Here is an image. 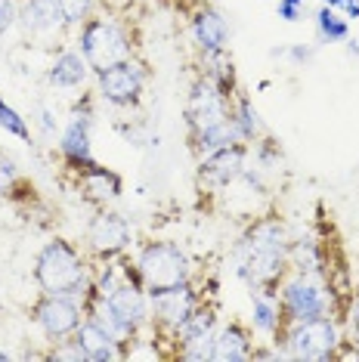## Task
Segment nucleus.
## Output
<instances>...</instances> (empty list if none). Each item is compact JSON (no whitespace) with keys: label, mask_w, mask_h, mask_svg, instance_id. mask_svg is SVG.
<instances>
[{"label":"nucleus","mask_w":359,"mask_h":362,"mask_svg":"<svg viewBox=\"0 0 359 362\" xmlns=\"http://www.w3.org/2000/svg\"><path fill=\"white\" fill-rule=\"evenodd\" d=\"M279 307H282V322H307V319H319V316H331V291L325 288L316 276L307 273H295L285 276L279 285Z\"/></svg>","instance_id":"obj_6"},{"label":"nucleus","mask_w":359,"mask_h":362,"mask_svg":"<svg viewBox=\"0 0 359 362\" xmlns=\"http://www.w3.org/2000/svg\"><path fill=\"white\" fill-rule=\"evenodd\" d=\"M189 35L201 56H214V53L230 50L233 28H230V19H226L217 6L201 4V6H195L189 16Z\"/></svg>","instance_id":"obj_13"},{"label":"nucleus","mask_w":359,"mask_h":362,"mask_svg":"<svg viewBox=\"0 0 359 362\" xmlns=\"http://www.w3.org/2000/svg\"><path fill=\"white\" fill-rule=\"evenodd\" d=\"M59 155L75 174L90 168V164H96V158H93V105H90V96H84V100L71 109L69 121H65V127L59 134Z\"/></svg>","instance_id":"obj_9"},{"label":"nucleus","mask_w":359,"mask_h":362,"mask_svg":"<svg viewBox=\"0 0 359 362\" xmlns=\"http://www.w3.org/2000/svg\"><path fill=\"white\" fill-rule=\"evenodd\" d=\"M6 359H10V353H6V350H0V362H6Z\"/></svg>","instance_id":"obj_34"},{"label":"nucleus","mask_w":359,"mask_h":362,"mask_svg":"<svg viewBox=\"0 0 359 362\" xmlns=\"http://www.w3.org/2000/svg\"><path fill=\"white\" fill-rule=\"evenodd\" d=\"M344 44H347V53H350V56H359V40H356V37H347Z\"/></svg>","instance_id":"obj_33"},{"label":"nucleus","mask_w":359,"mask_h":362,"mask_svg":"<svg viewBox=\"0 0 359 362\" xmlns=\"http://www.w3.org/2000/svg\"><path fill=\"white\" fill-rule=\"evenodd\" d=\"M254 356V341L242 322H230L217 328L211 341V362H245Z\"/></svg>","instance_id":"obj_17"},{"label":"nucleus","mask_w":359,"mask_h":362,"mask_svg":"<svg viewBox=\"0 0 359 362\" xmlns=\"http://www.w3.org/2000/svg\"><path fill=\"white\" fill-rule=\"evenodd\" d=\"M84 316V300L65 298V294H40V300L35 303V325L53 344L75 334Z\"/></svg>","instance_id":"obj_11"},{"label":"nucleus","mask_w":359,"mask_h":362,"mask_svg":"<svg viewBox=\"0 0 359 362\" xmlns=\"http://www.w3.org/2000/svg\"><path fill=\"white\" fill-rule=\"evenodd\" d=\"M233 100L214 78H208L201 71L195 78V84L189 87V100H186V124H189V136L211 130L217 124H223L226 118H233Z\"/></svg>","instance_id":"obj_7"},{"label":"nucleus","mask_w":359,"mask_h":362,"mask_svg":"<svg viewBox=\"0 0 359 362\" xmlns=\"http://www.w3.org/2000/svg\"><path fill=\"white\" fill-rule=\"evenodd\" d=\"M78 341V347L84 350L87 362H109V359H124V350H121L118 341H112L109 334L102 332L93 319L84 316V322L78 325V332L71 334Z\"/></svg>","instance_id":"obj_19"},{"label":"nucleus","mask_w":359,"mask_h":362,"mask_svg":"<svg viewBox=\"0 0 359 362\" xmlns=\"http://www.w3.org/2000/svg\"><path fill=\"white\" fill-rule=\"evenodd\" d=\"M19 186H22V174H19V168H16V161L10 155L0 152V199L13 195Z\"/></svg>","instance_id":"obj_26"},{"label":"nucleus","mask_w":359,"mask_h":362,"mask_svg":"<svg viewBox=\"0 0 359 362\" xmlns=\"http://www.w3.org/2000/svg\"><path fill=\"white\" fill-rule=\"evenodd\" d=\"M347 332H350V341L359 344V294L347 307Z\"/></svg>","instance_id":"obj_30"},{"label":"nucleus","mask_w":359,"mask_h":362,"mask_svg":"<svg viewBox=\"0 0 359 362\" xmlns=\"http://www.w3.org/2000/svg\"><path fill=\"white\" fill-rule=\"evenodd\" d=\"M251 325L257 334L269 337V341H279L285 332L282 322V307H279V294L276 291H251Z\"/></svg>","instance_id":"obj_20"},{"label":"nucleus","mask_w":359,"mask_h":362,"mask_svg":"<svg viewBox=\"0 0 359 362\" xmlns=\"http://www.w3.org/2000/svg\"><path fill=\"white\" fill-rule=\"evenodd\" d=\"M313 28L319 44H344L350 37V22L325 4H319V10L313 13Z\"/></svg>","instance_id":"obj_22"},{"label":"nucleus","mask_w":359,"mask_h":362,"mask_svg":"<svg viewBox=\"0 0 359 362\" xmlns=\"http://www.w3.org/2000/svg\"><path fill=\"white\" fill-rule=\"evenodd\" d=\"M16 25L25 31V37H50L69 28V22H65L59 0H22Z\"/></svg>","instance_id":"obj_15"},{"label":"nucleus","mask_w":359,"mask_h":362,"mask_svg":"<svg viewBox=\"0 0 359 362\" xmlns=\"http://www.w3.org/2000/svg\"><path fill=\"white\" fill-rule=\"evenodd\" d=\"M233 121H235V127H239V134L245 143H257L260 136H264V121H260V112L254 109V103L248 100L245 93H239L233 100Z\"/></svg>","instance_id":"obj_23"},{"label":"nucleus","mask_w":359,"mask_h":362,"mask_svg":"<svg viewBox=\"0 0 359 362\" xmlns=\"http://www.w3.org/2000/svg\"><path fill=\"white\" fill-rule=\"evenodd\" d=\"M146 78H149L146 65L130 56L124 62H115L109 69L96 71V96L102 103L115 105V109H134L143 100Z\"/></svg>","instance_id":"obj_8"},{"label":"nucleus","mask_w":359,"mask_h":362,"mask_svg":"<svg viewBox=\"0 0 359 362\" xmlns=\"http://www.w3.org/2000/svg\"><path fill=\"white\" fill-rule=\"evenodd\" d=\"M90 273L87 257L71 242L53 238L35 257V282L40 294H65V298L84 300L90 291Z\"/></svg>","instance_id":"obj_2"},{"label":"nucleus","mask_w":359,"mask_h":362,"mask_svg":"<svg viewBox=\"0 0 359 362\" xmlns=\"http://www.w3.org/2000/svg\"><path fill=\"white\" fill-rule=\"evenodd\" d=\"M285 56H288V59H291V62L304 65V62H310V59H313V47L295 44V47H288V50H285Z\"/></svg>","instance_id":"obj_31"},{"label":"nucleus","mask_w":359,"mask_h":362,"mask_svg":"<svg viewBox=\"0 0 359 362\" xmlns=\"http://www.w3.org/2000/svg\"><path fill=\"white\" fill-rule=\"evenodd\" d=\"M341 344H344V337H341L334 316H319V319H307V322L285 325L276 347H282L285 359L329 362V359H338Z\"/></svg>","instance_id":"obj_3"},{"label":"nucleus","mask_w":359,"mask_h":362,"mask_svg":"<svg viewBox=\"0 0 359 362\" xmlns=\"http://www.w3.org/2000/svg\"><path fill=\"white\" fill-rule=\"evenodd\" d=\"M288 233L279 217L254 220L235 248V273L251 291H279L288 276Z\"/></svg>","instance_id":"obj_1"},{"label":"nucleus","mask_w":359,"mask_h":362,"mask_svg":"<svg viewBox=\"0 0 359 362\" xmlns=\"http://www.w3.org/2000/svg\"><path fill=\"white\" fill-rule=\"evenodd\" d=\"M19 22V0H0V35H6Z\"/></svg>","instance_id":"obj_28"},{"label":"nucleus","mask_w":359,"mask_h":362,"mask_svg":"<svg viewBox=\"0 0 359 362\" xmlns=\"http://www.w3.org/2000/svg\"><path fill=\"white\" fill-rule=\"evenodd\" d=\"M75 180H78L81 195H84L90 204H96V208H105L109 202H115L121 195V189H124V183H121V177L115 174V170L102 168L100 161L90 164V168H84V170H78Z\"/></svg>","instance_id":"obj_16"},{"label":"nucleus","mask_w":359,"mask_h":362,"mask_svg":"<svg viewBox=\"0 0 359 362\" xmlns=\"http://www.w3.org/2000/svg\"><path fill=\"white\" fill-rule=\"evenodd\" d=\"M205 300L199 291L192 288V282L174 285V288H161V291H149V310H152V328L165 332L167 337H174V332L186 319L192 316V310Z\"/></svg>","instance_id":"obj_10"},{"label":"nucleus","mask_w":359,"mask_h":362,"mask_svg":"<svg viewBox=\"0 0 359 362\" xmlns=\"http://www.w3.org/2000/svg\"><path fill=\"white\" fill-rule=\"evenodd\" d=\"M0 130H6L10 136L16 139H22V143H31V127H28V121L22 118L19 112L13 109L10 103L0 96Z\"/></svg>","instance_id":"obj_24"},{"label":"nucleus","mask_w":359,"mask_h":362,"mask_svg":"<svg viewBox=\"0 0 359 362\" xmlns=\"http://www.w3.org/2000/svg\"><path fill=\"white\" fill-rule=\"evenodd\" d=\"M136 269L146 291H161L183 282H192V263L177 242H149L136 254Z\"/></svg>","instance_id":"obj_5"},{"label":"nucleus","mask_w":359,"mask_h":362,"mask_svg":"<svg viewBox=\"0 0 359 362\" xmlns=\"http://www.w3.org/2000/svg\"><path fill=\"white\" fill-rule=\"evenodd\" d=\"M235 143H245V139H242V134H239V127H235L233 118H226L223 124H217L211 130H201V134L189 136V146H192V152L199 155V158H205V155L217 152V149H226V146H235ZM245 146H248V143H245Z\"/></svg>","instance_id":"obj_21"},{"label":"nucleus","mask_w":359,"mask_h":362,"mask_svg":"<svg viewBox=\"0 0 359 362\" xmlns=\"http://www.w3.org/2000/svg\"><path fill=\"white\" fill-rule=\"evenodd\" d=\"M130 242H134V229H130L127 217H121L118 211H100L87 226V248L93 257L100 260H115L121 257Z\"/></svg>","instance_id":"obj_12"},{"label":"nucleus","mask_w":359,"mask_h":362,"mask_svg":"<svg viewBox=\"0 0 359 362\" xmlns=\"http://www.w3.org/2000/svg\"><path fill=\"white\" fill-rule=\"evenodd\" d=\"M93 75V69L87 65V59L81 56V50H59L56 59L47 69V81L59 90H78L87 84V78Z\"/></svg>","instance_id":"obj_18"},{"label":"nucleus","mask_w":359,"mask_h":362,"mask_svg":"<svg viewBox=\"0 0 359 362\" xmlns=\"http://www.w3.org/2000/svg\"><path fill=\"white\" fill-rule=\"evenodd\" d=\"M59 6L65 13V22H69L71 28H81L90 16H93L96 0H59Z\"/></svg>","instance_id":"obj_25"},{"label":"nucleus","mask_w":359,"mask_h":362,"mask_svg":"<svg viewBox=\"0 0 359 362\" xmlns=\"http://www.w3.org/2000/svg\"><path fill=\"white\" fill-rule=\"evenodd\" d=\"M276 13H279L282 22H300L307 16V0H279Z\"/></svg>","instance_id":"obj_27"},{"label":"nucleus","mask_w":359,"mask_h":362,"mask_svg":"<svg viewBox=\"0 0 359 362\" xmlns=\"http://www.w3.org/2000/svg\"><path fill=\"white\" fill-rule=\"evenodd\" d=\"M78 50L96 75V71L109 69V65L130 59V56H134V40H130V31L121 25L118 19L90 16L84 25H81Z\"/></svg>","instance_id":"obj_4"},{"label":"nucleus","mask_w":359,"mask_h":362,"mask_svg":"<svg viewBox=\"0 0 359 362\" xmlns=\"http://www.w3.org/2000/svg\"><path fill=\"white\" fill-rule=\"evenodd\" d=\"M37 115H40V127H44L47 134H53L56 130V112L47 109V105H37Z\"/></svg>","instance_id":"obj_32"},{"label":"nucleus","mask_w":359,"mask_h":362,"mask_svg":"<svg viewBox=\"0 0 359 362\" xmlns=\"http://www.w3.org/2000/svg\"><path fill=\"white\" fill-rule=\"evenodd\" d=\"M325 6H331L334 13H341L347 22H353L359 19V0H322Z\"/></svg>","instance_id":"obj_29"},{"label":"nucleus","mask_w":359,"mask_h":362,"mask_svg":"<svg viewBox=\"0 0 359 362\" xmlns=\"http://www.w3.org/2000/svg\"><path fill=\"white\" fill-rule=\"evenodd\" d=\"M245 168H248V146L235 143V146H226V149H217L205 155V158H199V180L205 186L226 189V186L239 183Z\"/></svg>","instance_id":"obj_14"}]
</instances>
